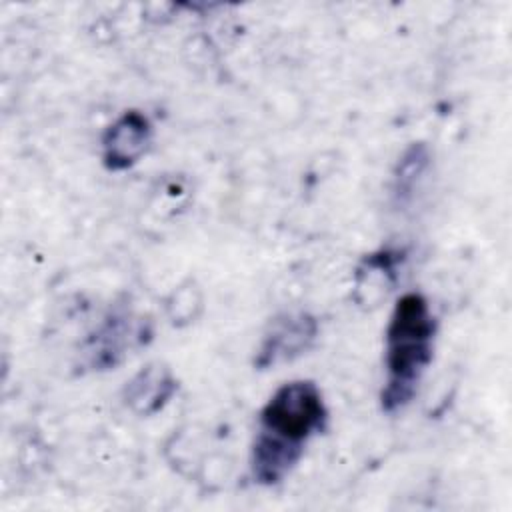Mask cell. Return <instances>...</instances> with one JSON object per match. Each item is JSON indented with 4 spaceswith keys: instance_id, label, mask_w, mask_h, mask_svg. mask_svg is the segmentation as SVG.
<instances>
[{
    "instance_id": "obj_6",
    "label": "cell",
    "mask_w": 512,
    "mask_h": 512,
    "mask_svg": "<svg viewBox=\"0 0 512 512\" xmlns=\"http://www.w3.org/2000/svg\"><path fill=\"white\" fill-rule=\"evenodd\" d=\"M140 334L142 332L132 326L130 316L112 314L96 328L92 336H88L84 346L86 364L92 370L114 368L124 358L132 340Z\"/></svg>"
},
{
    "instance_id": "obj_3",
    "label": "cell",
    "mask_w": 512,
    "mask_h": 512,
    "mask_svg": "<svg viewBox=\"0 0 512 512\" xmlns=\"http://www.w3.org/2000/svg\"><path fill=\"white\" fill-rule=\"evenodd\" d=\"M318 336V320L308 312H284L276 316L256 350L254 366L266 370L302 356Z\"/></svg>"
},
{
    "instance_id": "obj_7",
    "label": "cell",
    "mask_w": 512,
    "mask_h": 512,
    "mask_svg": "<svg viewBox=\"0 0 512 512\" xmlns=\"http://www.w3.org/2000/svg\"><path fill=\"white\" fill-rule=\"evenodd\" d=\"M402 262V254L394 250H380L368 254L356 270V290L364 294L360 302H376L394 284L396 266Z\"/></svg>"
},
{
    "instance_id": "obj_4",
    "label": "cell",
    "mask_w": 512,
    "mask_h": 512,
    "mask_svg": "<svg viewBox=\"0 0 512 512\" xmlns=\"http://www.w3.org/2000/svg\"><path fill=\"white\" fill-rule=\"evenodd\" d=\"M154 128L138 110L120 114L102 134V164L110 172L132 168L150 148Z\"/></svg>"
},
{
    "instance_id": "obj_2",
    "label": "cell",
    "mask_w": 512,
    "mask_h": 512,
    "mask_svg": "<svg viewBox=\"0 0 512 512\" xmlns=\"http://www.w3.org/2000/svg\"><path fill=\"white\" fill-rule=\"evenodd\" d=\"M436 318L420 292H406L394 304L386 326V382L382 408L402 410L416 394L418 384L432 362Z\"/></svg>"
},
{
    "instance_id": "obj_8",
    "label": "cell",
    "mask_w": 512,
    "mask_h": 512,
    "mask_svg": "<svg viewBox=\"0 0 512 512\" xmlns=\"http://www.w3.org/2000/svg\"><path fill=\"white\" fill-rule=\"evenodd\" d=\"M428 148L424 144H412L404 156L400 158L398 162V168H396V174H394V196L400 200V202H406L416 186H418V180L422 178L426 166H428Z\"/></svg>"
},
{
    "instance_id": "obj_9",
    "label": "cell",
    "mask_w": 512,
    "mask_h": 512,
    "mask_svg": "<svg viewBox=\"0 0 512 512\" xmlns=\"http://www.w3.org/2000/svg\"><path fill=\"white\" fill-rule=\"evenodd\" d=\"M200 308H202V296H200V290L192 282L180 286L168 300L170 320H172V324H178V326L194 320L196 312Z\"/></svg>"
},
{
    "instance_id": "obj_5",
    "label": "cell",
    "mask_w": 512,
    "mask_h": 512,
    "mask_svg": "<svg viewBox=\"0 0 512 512\" xmlns=\"http://www.w3.org/2000/svg\"><path fill=\"white\" fill-rule=\"evenodd\" d=\"M178 390V382L170 368L148 364L136 372L122 390L124 404L138 416H152L162 410Z\"/></svg>"
},
{
    "instance_id": "obj_1",
    "label": "cell",
    "mask_w": 512,
    "mask_h": 512,
    "mask_svg": "<svg viewBox=\"0 0 512 512\" xmlns=\"http://www.w3.org/2000/svg\"><path fill=\"white\" fill-rule=\"evenodd\" d=\"M328 408L312 380L284 382L258 414V430L250 448L254 482H282L302 458L306 442L324 430Z\"/></svg>"
}]
</instances>
